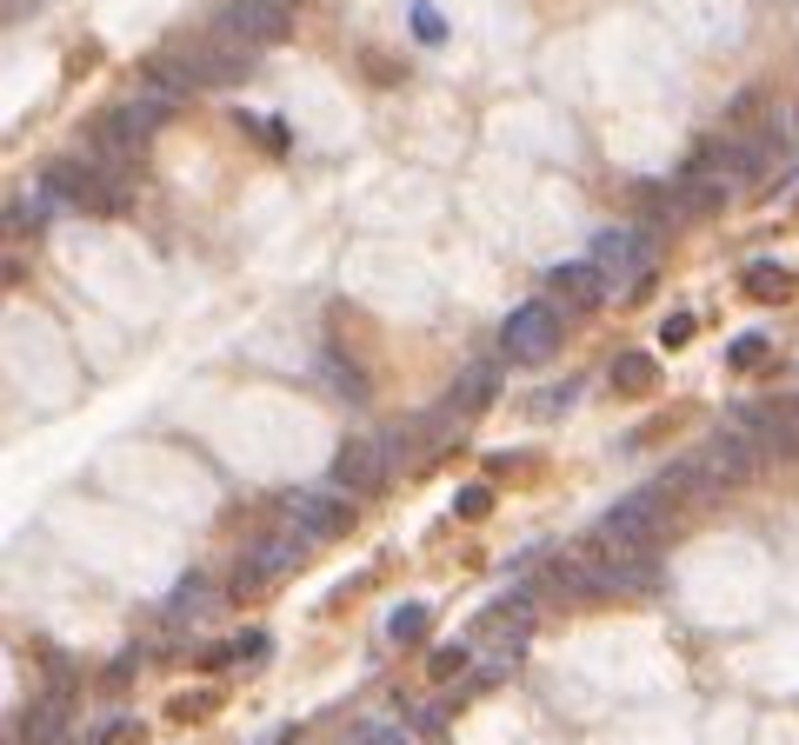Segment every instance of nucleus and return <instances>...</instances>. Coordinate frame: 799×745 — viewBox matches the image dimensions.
I'll use <instances>...</instances> for the list:
<instances>
[{"label":"nucleus","instance_id":"nucleus-1","mask_svg":"<svg viewBox=\"0 0 799 745\" xmlns=\"http://www.w3.org/2000/svg\"><path fill=\"white\" fill-rule=\"evenodd\" d=\"M40 194H47V200H67L73 213H88V220H114V213H127V187L101 167V160H47Z\"/></svg>","mask_w":799,"mask_h":745},{"label":"nucleus","instance_id":"nucleus-2","mask_svg":"<svg viewBox=\"0 0 799 745\" xmlns=\"http://www.w3.org/2000/svg\"><path fill=\"white\" fill-rule=\"evenodd\" d=\"M667 492L660 486H639V492H626L619 507H606V520H600V546H619V552H653L660 539H667Z\"/></svg>","mask_w":799,"mask_h":745},{"label":"nucleus","instance_id":"nucleus-3","mask_svg":"<svg viewBox=\"0 0 799 745\" xmlns=\"http://www.w3.org/2000/svg\"><path fill=\"white\" fill-rule=\"evenodd\" d=\"M300 552H306L300 533H267V539H254L247 552H240V566H233V579H227V593H233V600H260V593H274L280 579L300 566Z\"/></svg>","mask_w":799,"mask_h":745},{"label":"nucleus","instance_id":"nucleus-4","mask_svg":"<svg viewBox=\"0 0 799 745\" xmlns=\"http://www.w3.org/2000/svg\"><path fill=\"white\" fill-rule=\"evenodd\" d=\"M559 334H567L559 306H553V300H526V306H513L507 326H500V353H507L513 366H540V360L559 353Z\"/></svg>","mask_w":799,"mask_h":745},{"label":"nucleus","instance_id":"nucleus-5","mask_svg":"<svg viewBox=\"0 0 799 745\" xmlns=\"http://www.w3.org/2000/svg\"><path fill=\"white\" fill-rule=\"evenodd\" d=\"M287 520H293V533L300 539H340L347 526H354V500L347 492H320V486H300V492H287Z\"/></svg>","mask_w":799,"mask_h":745},{"label":"nucleus","instance_id":"nucleus-6","mask_svg":"<svg viewBox=\"0 0 799 745\" xmlns=\"http://www.w3.org/2000/svg\"><path fill=\"white\" fill-rule=\"evenodd\" d=\"M699 466H706V479H713V486H746V479L766 466V453H760V440H753L746 427H733V420H727V427L706 440Z\"/></svg>","mask_w":799,"mask_h":745},{"label":"nucleus","instance_id":"nucleus-7","mask_svg":"<svg viewBox=\"0 0 799 745\" xmlns=\"http://www.w3.org/2000/svg\"><path fill=\"white\" fill-rule=\"evenodd\" d=\"M733 427H746L760 440L766 459H792L799 453V406L792 399H760V406H733Z\"/></svg>","mask_w":799,"mask_h":745},{"label":"nucleus","instance_id":"nucleus-8","mask_svg":"<svg viewBox=\"0 0 799 745\" xmlns=\"http://www.w3.org/2000/svg\"><path fill=\"white\" fill-rule=\"evenodd\" d=\"M593 267L606 273V287H613V280L647 287V273H653V240L633 233V226H606V233L593 240Z\"/></svg>","mask_w":799,"mask_h":745},{"label":"nucleus","instance_id":"nucleus-9","mask_svg":"<svg viewBox=\"0 0 799 745\" xmlns=\"http://www.w3.org/2000/svg\"><path fill=\"white\" fill-rule=\"evenodd\" d=\"M220 34L227 40H247V47H274V40L293 34V8H280V0H227Z\"/></svg>","mask_w":799,"mask_h":745},{"label":"nucleus","instance_id":"nucleus-10","mask_svg":"<svg viewBox=\"0 0 799 745\" xmlns=\"http://www.w3.org/2000/svg\"><path fill=\"white\" fill-rule=\"evenodd\" d=\"M386 466H393L386 440L354 433V440H340V453H334V486H340V492H380V486H386Z\"/></svg>","mask_w":799,"mask_h":745},{"label":"nucleus","instance_id":"nucleus-11","mask_svg":"<svg viewBox=\"0 0 799 745\" xmlns=\"http://www.w3.org/2000/svg\"><path fill=\"white\" fill-rule=\"evenodd\" d=\"M546 287H553L559 306H574V313H587V306L606 300V273H600L593 260H559V267L546 273Z\"/></svg>","mask_w":799,"mask_h":745},{"label":"nucleus","instance_id":"nucleus-12","mask_svg":"<svg viewBox=\"0 0 799 745\" xmlns=\"http://www.w3.org/2000/svg\"><path fill=\"white\" fill-rule=\"evenodd\" d=\"M533 632V593H507V600H494L487 613H479V639H494V645H520Z\"/></svg>","mask_w":799,"mask_h":745},{"label":"nucleus","instance_id":"nucleus-13","mask_svg":"<svg viewBox=\"0 0 799 745\" xmlns=\"http://www.w3.org/2000/svg\"><path fill=\"white\" fill-rule=\"evenodd\" d=\"M500 399V366L494 360H479V366H466L460 373V386L447 393V412H453V420H473V412H487Z\"/></svg>","mask_w":799,"mask_h":745},{"label":"nucleus","instance_id":"nucleus-14","mask_svg":"<svg viewBox=\"0 0 799 745\" xmlns=\"http://www.w3.org/2000/svg\"><path fill=\"white\" fill-rule=\"evenodd\" d=\"M140 80H147V88H153V101H181V94H194L200 88V80H194V67L181 60V54H147L140 60Z\"/></svg>","mask_w":799,"mask_h":745},{"label":"nucleus","instance_id":"nucleus-15","mask_svg":"<svg viewBox=\"0 0 799 745\" xmlns=\"http://www.w3.org/2000/svg\"><path fill=\"white\" fill-rule=\"evenodd\" d=\"M727 181H713V174H680V187H673V207H680V220H706V213H719L727 207Z\"/></svg>","mask_w":799,"mask_h":745},{"label":"nucleus","instance_id":"nucleus-16","mask_svg":"<svg viewBox=\"0 0 799 745\" xmlns=\"http://www.w3.org/2000/svg\"><path fill=\"white\" fill-rule=\"evenodd\" d=\"M200 67H207V88H227V80L254 73V47L247 40H213V47H200Z\"/></svg>","mask_w":799,"mask_h":745},{"label":"nucleus","instance_id":"nucleus-17","mask_svg":"<svg viewBox=\"0 0 799 745\" xmlns=\"http://www.w3.org/2000/svg\"><path fill=\"white\" fill-rule=\"evenodd\" d=\"M740 287H746L760 306H779V300H792V293H799V273H792V267H779V260H753Z\"/></svg>","mask_w":799,"mask_h":745},{"label":"nucleus","instance_id":"nucleus-18","mask_svg":"<svg viewBox=\"0 0 799 745\" xmlns=\"http://www.w3.org/2000/svg\"><path fill=\"white\" fill-rule=\"evenodd\" d=\"M653 386H660L653 353H619V360H613V393H626V399H647Z\"/></svg>","mask_w":799,"mask_h":745},{"label":"nucleus","instance_id":"nucleus-19","mask_svg":"<svg viewBox=\"0 0 799 745\" xmlns=\"http://www.w3.org/2000/svg\"><path fill=\"white\" fill-rule=\"evenodd\" d=\"M427 626H433V613H427L420 600L386 613V639H393V645H420V639H427Z\"/></svg>","mask_w":799,"mask_h":745},{"label":"nucleus","instance_id":"nucleus-20","mask_svg":"<svg viewBox=\"0 0 799 745\" xmlns=\"http://www.w3.org/2000/svg\"><path fill=\"white\" fill-rule=\"evenodd\" d=\"M207 606H213V586H207L200 572H187L181 586H174V600H167V619H200Z\"/></svg>","mask_w":799,"mask_h":745},{"label":"nucleus","instance_id":"nucleus-21","mask_svg":"<svg viewBox=\"0 0 799 745\" xmlns=\"http://www.w3.org/2000/svg\"><path fill=\"white\" fill-rule=\"evenodd\" d=\"M40 226H47V194H40V200H27V194L8 200V233H14V240H27V233H40Z\"/></svg>","mask_w":799,"mask_h":745},{"label":"nucleus","instance_id":"nucleus-22","mask_svg":"<svg viewBox=\"0 0 799 745\" xmlns=\"http://www.w3.org/2000/svg\"><path fill=\"white\" fill-rule=\"evenodd\" d=\"M320 373L334 380V393H340V399H367V380H360V366H347L340 353H327V360H320Z\"/></svg>","mask_w":799,"mask_h":745},{"label":"nucleus","instance_id":"nucleus-23","mask_svg":"<svg viewBox=\"0 0 799 745\" xmlns=\"http://www.w3.org/2000/svg\"><path fill=\"white\" fill-rule=\"evenodd\" d=\"M466 666H473V645H433V659H427L433 679H453V673H466Z\"/></svg>","mask_w":799,"mask_h":745},{"label":"nucleus","instance_id":"nucleus-24","mask_svg":"<svg viewBox=\"0 0 799 745\" xmlns=\"http://www.w3.org/2000/svg\"><path fill=\"white\" fill-rule=\"evenodd\" d=\"M267 632H240V639H227V652H233V666H260V659H267Z\"/></svg>","mask_w":799,"mask_h":745},{"label":"nucleus","instance_id":"nucleus-25","mask_svg":"<svg viewBox=\"0 0 799 745\" xmlns=\"http://www.w3.org/2000/svg\"><path fill=\"white\" fill-rule=\"evenodd\" d=\"M414 40H420V47H440V40H447V21L433 14V0H420V8H414Z\"/></svg>","mask_w":799,"mask_h":745},{"label":"nucleus","instance_id":"nucleus-26","mask_svg":"<svg viewBox=\"0 0 799 745\" xmlns=\"http://www.w3.org/2000/svg\"><path fill=\"white\" fill-rule=\"evenodd\" d=\"M453 513H460V520H487V513H494V492H487V486H460Z\"/></svg>","mask_w":799,"mask_h":745},{"label":"nucleus","instance_id":"nucleus-27","mask_svg":"<svg viewBox=\"0 0 799 745\" xmlns=\"http://www.w3.org/2000/svg\"><path fill=\"white\" fill-rule=\"evenodd\" d=\"M693 334H699V319H693V313H667V319H660V347H686Z\"/></svg>","mask_w":799,"mask_h":745},{"label":"nucleus","instance_id":"nucleus-28","mask_svg":"<svg viewBox=\"0 0 799 745\" xmlns=\"http://www.w3.org/2000/svg\"><path fill=\"white\" fill-rule=\"evenodd\" d=\"M760 360H766V334H740L727 347V366H760Z\"/></svg>","mask_w":799,"mask_h":745},{"label":"nucleus","instance_id":"nucleus-29","mask_svg":"<svg viewBox=\"0 0 799 745\" xmlns=\"http://www.w3.org/2000/svg\"><path fill=\"white\" fill-rule=\"evenodd\" d=\"M760 120V88H746V94H733V107H727V127L740 133V127H753Z\"/></svg>","mask_w":799,"mask_h":745},{"label":"nucleus","instance_id":"nucleus-30","mask_svg":"<svg viewBox=\"0 0 799 745\" xmlns=\"http://www.w3.org/2000/svg\"><path fill=\"white\" fill-rule=\"evenodd\" d=\"M354 745H420V738H414L407 725H367V732H360Z\"/></svg>","mask_w":799,"mask_h":745},{"label":"nucleus","instance_id":"nucleus-31","mask_svg":"<svg viewBox=\"0 0 799 745\" xmlns=\"http://www.w3.org/2000/svg\"><path fill=\"white\" fill-rule=\"evenodd\" d=\"M94 745H147V738H140V725H134V719H114Z\"/></svg>","mask_w":799,"mask_h":745},{"label":"nucleus","instance_id":"nucleus-32","mask_svg":"<svg viewBox=\"0 0 799 745\" xmlns=\"http://www.w3.org/2000/svg\"><path fill=\"white\" fill-rule=\"evenodd\" d=\"M559 406H574V380H567V386H553V393H540V399H533V412H540V420H553V412H559Z\"/></svg>","mask_w":799,"mask_h":745},{"label":"nucleus","instance_id":"nucleus-33","mask_svg":"<svg viewBox=\"0 0 799 745\" xmlns=\"http://www.w3.org/2000/svg\"><path fill=\"white\" fill-rule=\"evenodd\" d=\"M280 8H300V0H280Z\"/></svg>","mask_w":799,"mask_h":745}]
</instances>
